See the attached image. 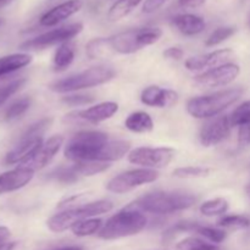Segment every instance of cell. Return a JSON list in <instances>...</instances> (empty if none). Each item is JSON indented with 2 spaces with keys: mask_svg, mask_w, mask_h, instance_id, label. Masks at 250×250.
Returning <instances> with one entry per match:
<instances>
[{
  "mask_svg": "<svg viewBox=\"0 0 250 250\" xmlns=\"http://www.w3.org/2000/svg\"><path fill=\"white\" fill-rule=\"evenodd\" d=\"M131 149V143L115 141L100 131H81L76 133L65 146L66 158L77 161L110 163L124 158Z\"/></svg>",
  "mask_w": 250,
  "mask_h": 250,
  "instance_id": "cell-1",
  "label": "cell"
},
{
  "mask_svg": "<svg viewBox=\"0 0 250 250\" xmlns=\"http://www.w3.org/2000/svg\"><path fill=\"white\" fill-rule=\"evenodd\" d=\"M197 200L198 198L192 193L154 192L138 198L136 202L128 205V208L139 209L150 214L165 215L189 209L197 203Z\"/></svg>",
  "mask_w": 250,
  "mask_h": 250,
  "instance_id": "cell-2",
  "label": "cell"
},
{
  "mask_svg": "<svg viewBox=\"0 0 250 250\" xmlns=\"http://www.w3.org/2000/svg\"><path fill=\"white\" fill-rule=\"evenodd\" d=\"M243 93V88L236 87L220 90L214 94L192 98L187 103V111L195 119H212L241 99Z\"/></svg>",
  "mask_w": 250,
  "mask_h": 250,
  "instance_id": "cell-3",
  "label": "cell"
},
{
  "mask_svg": "<svg viewBox=\"0 0 250 250\" xmlns=\"http://www.w3.org/2000/svg\"><path fill=\"white\" fill-rule=\"evenodd\" d=\"M146 225L148 220L139 210L127 207L110 217L106 224L103 225L98 236L105 241L125 238L138 234L146 229Z\"/></svg>",
  "mask_w": 250,
  "mask_h": 250,
  "instance_id": "cell-4",
  "label": "cell"
},
{
  "mask_svg": "<svg viewBox=\"0 0 250 250\" xmlns=\"http://www.w3.org/2000/svg\"><path fill=\"white\" fill-rule=\"evenodd\" d=\"M112 208H114V204L110 200H97V202H90L87 204L80 205V207L68 208L59 214L53 215L46 221V226L51 232L61 233V232H65L66 229H71L73 225L82 220L93 219L98 215L111 211Z\"/></svg>",
  "mask_w": 250,
  "mask_h": 250,
  "instance_id": "cell-5",
  "label": "cell"
},
{
  "mask_svg": "<svg viewBox=\"0 0 250 250\" xmlns=\"http://www.w3.org/2000/svg\"><path fill=\"white\" fill-rule=\"evenodd\" d=\"M116 76V71L111 66L99 65L92 66L84 71L71 75L62 80L55 81L49 85L50 90L55 93H70L85 88L98 87L100 84L109 82Z\"/></svg>",
  "mask_w": 250,
  "mask_h": 250,
  "instance_id": "cell-6",
  "label": "cell"
},
{
  "mask_svg": "<svg viewBox=\"0 0 250 250\" xmlns=\"http://www.w3.org/2000/svg\"><path fill=\"white\" fill-rule=\"evenodd\" d=\"M163 36V31L158 27H142L120 32L110 37L116 54H133L146 46L156 43Z\"/></svg>",
  "mask_w": 250,
  "mask_h": 250,
  "instance_id": "cell-7",
  "label": "cell"
},
{
  "mask_svg": "<svg viewBox=\"0 0 250 250\" xmlns=\"http://www.w3.org/2000/svg\"><path fill=\"white\" fill-rule=\"evenodd\" d=\"M83 24L77 22V23H71L67 26L59 27V28L53 29V31L45 32V33L37 36L34 38L26 41L20 45V48L23 51H38L44 50L49 46L56 45V44L67 43L72 38L82 32Z\"/></svg>",
  "mask_w": 250,
  "mask_h": 250,
  "instance_id": "cell-8",
  "label": "cell"
},
{
  "mask_svg": "<svg viewBox=\"0 0 250 250\" xmlns=\"http://www.w3.org/2000/svg\"><path fill=\"white\" fill-rule=\"evenodd\" d=\"M159 178V172L151 168H134V170L125 171L120 175L115 176L107 182L106 189L116 194L133 190L146 183L155 182Z\"/></svg>",
  "mask_w": 250,
  "mask_h": 250,
  "instance_id": "cell-9",
  "label": "cell"
},
{
  "mask_svg": "<svg viewBox=\"0 0 250 250\" xmlns=\"http://www.w3.org/2000/svg\"><path fill=\"white\" fill-rule=\"evenodd\" d=\"M175 158V150L171 148H149L141 146L129 151L128 161L144 168H164Z\"/></svg>",
  "mask_w": 250,
  "mask_h": 250,
  "instance_id": "cell-10",
  "label": "cell"
},
{
  "mask_svg": "<svg viewBox=\"0 0 250 250\" xmlns=\"http://www.w3.org/2000/svg\"><path fill=\"white\" fill-rule=\"evenodd\" d=\"M119 111V105L114 102H104L84 110L72 111L65 116L68 124H99L111 119Z\"/></svg>",
  "mask_w": 250,
  "mask_h": 250,
  "instance_id": "cell-11",
  "label": "cell"
},
{
  "mask_svg": "<svg viewBox=\"0 0 250 250\" xmlns=\"http://www.w3.org/2000/svg\"><path fill=\"white\" fill-rule=\"evenodd\" d=\"M232 122L229 115H222L210 119L203 125L199 132L200 143L204 146H214L221 143L231 133Z\"/></svg>",
  "mask_w": 250,
  "mask_h": 250,
  "instance_id": "cell-12",
  "label": "cell"
},
{
  "mask_svg": "<svg viewBox=\"0 0 250 250\" xmlns=\"http://www.w3.org/2000/svg\"><path fill=\"white\" fill-rule=\"evenodd\" d=\"M239 72H241V68L237 63L229 62L200 73L195 77V82L207 88L224 87L233 82L238 77Z\"/></svg>",
  "mask_w": 250,
  "mask_h": 250,
  "instance_id": "cell-13",
  "label": "cell"
},
{
  "mask_svg": "<svg viewBox=\"0 0 250 250\" xmlns=\"http://www.w3.org/2000/svg\"><path fill=\"white\" fill-rule=\"evenodd\" d=\"M43 137L38 136H22L21 141L19 142L15 148H12L5 156V164L7 165H16L21 164L24 165L32 156L38 151L43 144Z\"/></svg>",
  "mask_w": 250,
  "mask_h": 250,
  "instance_id": "cell-14",
  "label": "cell"
},
{
  "mask_svg": "<svg viewBox=\"0 0 250 250\" xmlns=\"http://www.w3.org/2000/svg\"><path fill=\"white\" fill-rule=\"evenodd\" d=\"M63 143V137L62 136H53L48 139V141L44 142L42 144L41 148L38 149L36 154L31 158V160L27 161L23 167H28L31 170H33L34 172L38 170H42L45 166H48L51 163L54 158H55L56 154L60 150L61 146Z\"/></svg>",
  "mask_w": 250,
  "mask_h": 250,
  "instance_id": "cell-15",
  "label": "cell"
},
{
  "mask_svg": "<svg viewBox=\"0 0 250 250\" xmlns=\"http://www.w3.org/2000/svg\"><path fill=\"white\" fill-rule=\"evenodd\" d=\"M233 55L234 53L231 49H220V50H215L212 53L187 59L186 60V67L189 71H200L207 67H209L210 70V68L229 63L227 61L233 58Z\"/></svg>",
  "mask_w": 250,
  "mask_h": 250,
  "instance_id": "cell-16",
  "label": "cell"
},
{
  "mask_svg": "<svg viewBox=\"0 0 250 250\" xmlns=\"http://www.w3.org/2000/svg\"><path fill=\"white\" fill-rule=\"evenodd\" d=\"M177 92L165 89L159 85H149L141 94V102L151 107H171L177 103Z\"/></svg>",
  "mask_w": 250,
  "mask_h": 250,
  "instance_id": "cell-17",
  "label": "cell"
},
{
  "mask_svg": "<svg viewBox=\"0 0 250 250\" xmlns=\"http://www.w3.org/2000/svg\"><path fill=\"white\" fill-rule=\"evenodd\" d=\"M83 6L82 0H67L58 6L53 7L46 11L43 16L39 19V23L44 27H53L61 23L72 15L77 14Z\"/></svg>",
  "mask_w": 250,
  "mask_h": 250,
  "instance_id": "cell-18",
  "label": "cell"
},
{
  "mask_svg": "<svg viewBox=\"0 0 250 250\" xmlns=\"http://www.w3.org/2000/svg\"><path fill=\"white\" fill-rule=\"evenodd\" d=\"M34 176V171L28 167L19 166L11 171L0 175V194L15 192L28 185Z\"/></svg>",
  "mask_w": 250,
  "mask_h": 250,
  "instance_id": "cell-19",
  "label": "cell"
},
{
  "mask_svg": "<svg viewBox=\"0 0 250 250\" xmlns=\"http://www.w3.org/2000/svg\"><path fill=\"white\" fill-rule=\"evenodd\" d=\"M172 24L177 31L188 37L202 33L207 26L204 19L193 14L177 15L172 19Z\"/></svg>",
  "mask_w": 250,
  "mask_h": 250,
  "instance_id": "cell-20",
  "label": "cell"
},
{
  "mask_svg": "<svg viewBox=\"0 0 250 250\" xmlns=\"http://www.w3.org/2000/svg\"><path fill=\"white\" fill-rule=\"evenodd\" d=\"M32 62V56L26 53L10 54L0 58V78L17 70L26 67Z\"/></svg>",
  "mask_w": 250,
  "mask_h": 250,
  "instance_id": "cell-21",
  "label": "cell"
},
{
  "mask_svg": "<svg viewBox=\"0 0 250 250\" xmlns=\"http://www.w3.org/2000/svg\"><path fill=\"white\" fill-rule=\"evenodd\" d=\"M85 53L90 59H109L115 55L114 46H112L111 41L109 38H94L87 44L85 46Z\"/></svg>",
  "mask_w": 250,
  "mask_h": 250,
  "instance_id": "cell-22",
  "label": "cell"
},
{
  "mask_svg": "<svg viewBox=\"0 0 250 250\" xmlns=\"http://www.w3.org/2000/svg\"><path fill=\"white\" fill-rule=\"evenodd\" d=\"M125 126L127 129L134 133H148L153 131L154 122L150 115L144 111L132 112L125 121Z\"/></svg>",
  "mask_w": 250,
  "mask_h": 250,
  "instance_id": "cell-23",
  "label": "cell"
},
{
  "mask_svg": "<svg viewBox=\"0 0 250 250\" xmlns=\"http://www.w3.org/2000/svg\"><path fill=\"white\" fill-rule=\"evenodd\" d=\"M76 49L72 43H63L56 49L55 55L53 59V67L54 71L60 72V71L66 70L75 60Z\"/></svg>",
  "mask_w": 250,
  "mask_h": 250,
  "instance_id": "cell-24",
  "label": "cell"
},
{
  "mask_svg": "<svg viewBox=\"0 0 250 250\" xmlns=\"http://www.w3.org/2000/svg\"><path fill=\"white\" fill-rule=\"evenodd\" d=\"M142 1L143 0H116L114 5L110 7L107 17L112 22L119 21L131 14Z\"/></svg>",
  "mask_w": 250,
  "mask_h": 250,
  "instance_id": "cell-25",
  "label": "cell"
},
{
  "mask_svg": "<svg viewBox=\"0 0 250 250\" xmlns=\"http://www.w3.org/2000/svg\"><path fill=\"white\" fill-rule=\"evenodd\" d=\"M103 227V221L100 219H87L77 222L71 227V231L77 237H88L99 233Z\"/></svg>",
  "mask_w": 250,
  "mask_h": 250,
  "instance_id": "cell-26",
  "label": "cell"
},
{
  "mask_svg": "<svg viewBox=\"0 0 250 250\" xmlns=\"http://www.w3.org/2000/svg\"><path fill=\"white\" fill-rule=\"evenodd\" d=\"M109 166L107 163H94V161H77L73 164V167L80 177L94 176L109 168Z\"/></svg>",
  "mask_w": 250,
  "mask_h": 250,
  "instance_id": "cell-27",
  "label": "cell"
},
{
  "mask_svg": "<svg viewBox=\"0 0 250 250\" xmlns=\"http://www.w3.org/2000/svg\"><path fill=\"white\" fill-rule=\"evenodd\" d=\"M227 210H229V202L224 198L207 200L200 205V212L205 216H217L225 214Z\"/></svg>",
  "mask_w": 250,
  "mask_h": 250,
  "instance_id": "cell-28",
  "label": "cell"
},
{
  "mask_svg": "<svg viewBox=\"0 0 250 250\" xmlns=\"http://www.w3.org/2000/svg\"><path fill=\"white\" fill-rule=\"evenodd\" d=\"M32 104V99L28 97L21 98V99L16 100L15 103H12L9 107L6 109L4 115V120L5 121L10 122V121H15V120L20 119L22 115L26 114L27 110L29 109Z\"/></svg>",
  "mask_w": 250,
  "mask_h": 250,
  "instance_id": "cell-29",
  "label": "cell"
},
{
  "mask_svg": "<svg viewBox=\"0 0 250 250\" xmlns=\"http://www.w3.org/2000/svg\"><path fill=\"white\" fill-rule=\"evenodd\" d=\"M49 178H53V180L58 181V182L65 183V185H71V183H75L76 181L80 180V176L76 172L75 167L72 166H60V167L55 168V170L51 171L48 176Z\"/></svg>",
  "mask_w": 250,
  "mask_h": 250,
  "instance_id": "cell-30",
  "label": "cell"
},
{
  "mask_svg": "<svg viewBox=\"0 0 250 250\" xmlns=\"http://www.w3.org/2000/svg\"><path fill=\"white\" fill-rule=\"evenodd\" d=\"M176 250H220L215 244L208 243L200 238L188 237L176 244Z\"/></svg>",
  "mask_w": 250,
  "mask_h": 250,
  "instance_id": "cell-31",
  "label": "cell"
},
{
  "mask_svg": "<svg viewBox=\"0 0 250 250\" xmlns=\"http://www.w3.org/2000/svg\"><path fill=\"white\" fill-rule=\"evenodd\" d=\"M217 225L220 227H225V229H248L250 226L249 217L244 216V215H229L217 221Z\"/></svg>",
  "mask_w": 250,
  "mask_h": 250,
  "instance_id": "cell-32",
  "label": "cell"
},
{
  "mask_svg": "<svg viewBox=\"0 0 250 250\" xmlns=\"http://www.w3.org/2000/svg\"><path fill=\"white\" fill-rule=\"evenodd\" d=\"M234 33H236V28H234V27H219V28L215 29V31L208 37L207 42H205V45L207 46L219 45V44H221L222 42L231 38Z\"/></svg>",
  "mask_w": 250,
  "mask_h": 250,
  "instance_id": "cell-33",
  "label": "cell"
},
{
  "mask_svg": "<svg viewBox=\"0 0 250 250\" xmlns=\"http://www.w3.org/2000/svg\"><path fill=\"white\" fill-rule=\"evenodd\" d=\"M26 78H19V80H15L12 81V82L0 87V106H2L12 95L16 94V93L26 84Z\"/></svg>",
  "mask_w": 250,
  "mask_h": 250,
  "instance_id": "cell-34",
  "label": "cell"
},
{
  "mask_svg": "<svg viewBox=\"0 0 250 250\" xmlns=\"http://www.w3.org/2000/svg\"><path fill=\"white\" fill-rule=\"evenodd\" d=\"M232 126H242L244 124L250 122V100H247L243 104L239 105L231 115Z\"/></svg>",
  "mask_w": 250,
  "mask_h": 250,
  "instance_id": "cell-35",
  "label": "cell"
},
{
  "mask_svg": "<svg viewBox=\"0 0 250 250\" xmlns=\"http://www.w3.org/2000/svg\"><path fill=\"white\" fill-rule=\"evenodd\" d=\"M209 173V168L199 167V166H187V167L176 168L173 171V176L178 178H199L205 177Z\"/></svg>",
  "mask_w": 250,
  "mask_h": 250,
  "instance_id": "cell-36",
  "label": "cell"
},
{
  "mask_svg": "<svg viewBox=\"0 0 250 250\" xmlns=\"http://www.w3.org/2000/svg\"><path fill=\"white\" fill-rule=\"evenodd\" d=\"M195 233L200 234V236L205 237L207 239H209L210 242H212V243H221V242H224L225 239H226L227 237V233L224 231V229H214V227H208V226H203V225H200L199 227H198L197 232Z\"/></svg>",
  "mask_w": 250,
  "mask_h": 250,
  "instance_id": "cell-37",
  "label": "cell"
},
{
  "mask_svg": "<svg viewBox=\"0 0 250 250\" xmlns=\"http://www.w3.org/2000/svg\"><path fill=\"white\" fill-rule=\"evenodd\" d=\"M61 102L71 106H81V105L92 104L95 102V98L89 94H71L61 98Z\"/></svg>",
  "mask_w": 250,
  "mask_h": 250,
  "instance_id": "cell-38",
  "label": "cell"
},
{
  "mask_svg": "<svg viewBox=\"0 0 250 250\" xmlns=\"http://www.w3.org/2000/svg\"><path fill=\"white\" fill-rule=\"evenodd\" d=\"M200 226L199 222L195 221H181L176 224L172 229L167 231V234H173L175 232H197L198 227Z\"/></svg>",
  "mask_w": 250,
  "mask_h": 250,
  "instance_id": "cell-39",
  "label": "cell"
},
{
  "mask_svg": "<svg viewBox=\"0 0 250 250\" xmlns=\"http://www.w3.org/2000/svg\"><path fill=\"white\" fill-rule=\"evenodd\" d=\"M238 144L241 146H250V122L239 126Z\"/></svg>",
  "mask_w": 250,
  "mask_h": 250,
  "instance_id": "cell-40",
  "label": "cell"
},
{
  "mask_svg": "<svg viewBox=\"0 0 250 250\" xmlns=\"http://www.w3.org/2000/svg\"><path fill=\"white\" fill-rule=\"evenodd\" d=\"M183 55H185V51L178 46H171L164 51V58L167 59V60L178 61L183 58Z\"/></svg>",
  "mask_w": 250,
  "mask_h": 250,
  "instance_id": "cell-41",
  "label": "cell"
},
{
  "mask_svg": "<svg viewBox=\"0 0 250 250\" xmlns=\"http://www.w3.org/2000/svg\"><path fill=\"white\" fill-rule=\"evenodd\" d=\"M167 0H146L143 5V12L146 14H153L156 10L160 9Z\"/></svg>",
  "mask_w": 250,
  "mask_h": 250,
  "instance_id": "cell-42",
  "label": "cell"
},
{
  "mask_svg": "<svg viewBox=\"0 0 250 250\" xmlns=\"http://www.w3.org/2000/svg\"><path fill=\"white\" fill-rule=\"evenodd\" d=\"M180 5L182 7H187V9H197L204 5L205 0H178Z\"/></svg>",
  "mask_w": 250,
  "mask_h": 250,
  "instance_id": "cell-43",
  "label": "cell"
},
{
  "mask_svg": "<svg viewBox=\"0 0 250 250\" xmlns=\"http://www.w3.org/2000/svg\"><path fill=\"white\" fill-rule=\"evenodd\" d=\"M10 229L7 227L0 226V246L4 243H6L7 239L10 238Z\"/></svg>",
  "mask_w": 250,
  "mask_h": 250,
  "instance_id": "cell-44",
  "label": "cell"
},
{
  "mask_svg": "<svg viewBox=\"0 0 250 250\" xmlns=\"http://www.w3.org/2000/svg\"><path fill=\"white\" fill-rule=\"evenodd\" d=\"M15 247H16L15 242H6V243L0 246V250H14Z\"/></svg>",
  "mask_w": 250,
  "mask_h": 250,
  "instance_id": "cell-45",
  "label": "cell"
},
{
  "mask_svg": "<svg viewBox=\"0 0 250 250\" xmlns=\"http://www.w3.org/2000/svg\"><path fill=\"white\" fill-rule=\"evenodd\" d=\"M58 250H83L81 247H76V246H71V247H63V248L58 249Z\"/></svg>",
  "mask_w": 250,
  "mask_h": 250,
  "instance_id": "cell-46",
  "label": "cell"
},
{
  "mask_svg": "<svg viewBox=\"0 0 250 250\" xmlns=\"http://www.w3.org/2000/svg\"><path fill=\"white\" fill-rule=\"evenodd\" d=\"M12 1H14V0H0V9L7 6V5H9L10 2H12Z\"/></svg>",
  "mask_w": 250,
  "mask_h": 250,
  "instance_id": "cell-47",
  "label": "cell"
},
{
  "mask_svg": "<svg viewBox=\"0 0 250 250\" xmlns=\"http://www.w3.org/2000/svg\"><path fill=\"white\" fill-rule=\"evenodd\" d=\"M247 193H248V195H249V198H250V185L248 186V188H247Z\"/></svg>",
  "mask_w": 250,
  "mask_h": 250,
  "instance_id": "cell-48",
  "label": "cell"
},
{
  "mask_svg": "<svg viewBox=\"0 0 250 250\" xmlns=\"http://www.w3.org/2000/svg\"><path fill=\"white\" fill-rule=\"evenodd\" d=\"M2 23H4V21H2V20L1 19H0V26H1V24Z\"/></svg>",
  "mask_w": 250,
  "mask_h": 250,
  "instance_id": "cell-49",
  "label": "cell"
},
{
  "mask_svg": "<svg viewBox=\"0 0 250 250\" xmlns=\"http://www.w3.org/2000/svg\"><path fill=\"white\" fill-rule=\"evenodd\" d=\"M249 24H250V20H249Z\"/></svg>",
  "mask_w": 250,
  "mask_h": 250,
  "instance_id": "cell-50",
  "label": "cell"
}]
</instances>
